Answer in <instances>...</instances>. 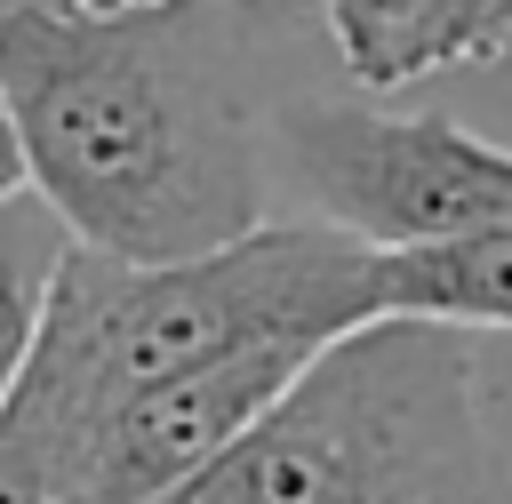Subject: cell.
<instances>
[{
	"label": "cell",
	"mask_w": 512,
	"mask_h": 504,
	"mask_svg": "<svg viewBox=\"0 0 512 504\" xmlns=\"http://www.w3.org/2000/svg\"><path fill=\"white\" fill-rule=\"evenodd\" d=\"M232 56L240 40L200 0L152 24H80L24 0L0 24L32 200L72 248L184 264L272 224L264 120Z\"/></svg>",
	"instance_id": "6da1fadb"
},
{
	"label": "cell",
	"mask_w": 512,
	"mask_h": 504,
	"mask_svg": "<svg viewBox=\"0 0 512 504\" xmlns=\"http://www.w3.org/2000/svg\"><path fill=\"white\" fill-rule=\"evenodd\" d=\"M376 320V256L336 224H256L232 248L184 264H112L72 248L0 424H16L48 464L112 416L128 392L200 368L240 344H336Z\"/></svg>",
	"instance_id": "7a4b0ae2"
},
{
	"label": "cell",
	"mask_w": 512,
	"mask_h": 504,
	"mask_svg": "<svg viewBox=\"0 0 512 504\" xmlns=\"http://www.w3.org/2000/svg\"><path fill=\"white\" fill-rule=\"evenodd\" d=\"M160 504H512L456 328L368 320Z\"/></svg>",
	"instance_id": "3957f363"
},
{
	"label": "cell",
	"mask_w": 512,
	"mask_h": 504,
	"mask_svg": "<svg viewBox=\"0 0 512 504\" xmlns=\"http://www.w3.org/2000/svg\"><path fill=\"white\" fill-rule=\"evenodd\" d=\"M264 152H280L312 224H336L368 256L512 224V144H488L448 112L296 96L264 120Z\"/></svg>",
	"instance_id": "277c9868"
},
{
	"label": "cell",
	"mask_w": 512,
	"mask_h": 504,
	"mask_svg": "<svg viewBox=\"0 0 512 504\" xmlns=\"http://www.w3.org/2000/svg\"><path fill=\"white\" fill-rule=\"evenodd\" d=\"M320 352L328 344L272 336V344H240V352H216L200 368H176L128 392L112 416H96L56 456V496L64 504H160L168 488L208 472L224 448H240Z\"/></svg>",
	"instance_id": "5b68a950"
},
{
	"label": "cell",
	"mask_w": 512,
	"mask_h": 504,
	"mask_svg": "<svg viewBox=\"0 0 512 504\" xmlns=\"http://www.w3.org/2000/svg\"><path fill=\"white\" fill-rule=\"evenodd\" d=\"M320 32L352 88L392 96L512 56V0H320Z\"/></svg>",
	"instance_id": "8992f818"
},
{
	"label": "cell",
	"mask_w": 512,
	"mask_h": 504,
	"mask_svg": "<svg viewBox=\"0 0 512 504\" xmlns=\"http://www.w3.org/2000/svg\"><path fill=\"white\" fill-rule=\"evenodd\" d=\"M376 320H424V328H512V224L376 256Z\"/></svg>",
	"instance_id": "52a82bcc"
},
{
	"label": "cell",
	"mask_w": 512,
	"mask_h": 504,
	"mask_svg": "<svg viewBox=\"0 0 512 504\" xmlns=\"http://www.w3.org/2000/svg\"><path fill=\"white\" fill-rule=\"evenodd\" d=\"M64 256H72V232L32 192L0 208V416H8L16 384H24V360L40 344V320H48Z\"/></svg>",
	"instance_id": "ba28073f"
},
{
	"label": "cell",
	"mask_w": 512,
	"mask_h": 504,
	"mask_svg": "<svg viewBox=\"0 0 512 504\" xmlns=\"http://www.w3.org/2000/svg\"><path fill=\"white\" fill-rule=\"evenodd\" d=\"M240 48L248 40H280V32H296V24H320V0H200Z\"/></svg>",
	"instance_id": "9c48e42d"
},
{
	"label": "cell",
	"mask_w": 512,
	"mask_h": 504,
	"mask_svg": "<svg viewBox=\"0 0 512 504\" xmlns=\"http://www.w3.org/2000/svg\"><path fill=\"white\" fill-rule=\"evenodd\" d=\"M0 504H64L56 496V464L16 424H0Z\"/></svg>",
	"instance_id": "30bf717a"
},
{
	"label": "cell",
	"mask_w": 512,
	"mask_h": 504,
	"mask_svg": "<svg viewBox=\"0 0 512 504\" xmlns=\"http://www.w3.org/2000/svg\"><path fill=\"white\" fill-rule=\"evenodd\" d=\"M56 16H80V24H152V16H176L192 0H40Z\"/></svg>",
	"instance_id": "8fae6325"
},
{
	"label": "cell",
	"mask_w": 512,
	"mask_h": 504,
	"mask_svg": "<svg viewBox=\"0 0 512 504\" xmlns=\"http://www.w3.org/2000/svg\"><path fill=\"white\" fill-rule=\"evenodd\" d=\"M32 192V168H24V128H16V104H8V88H0V208L8 200H24Z\"/></svg>",
	"instance_id": "7c38bea8"
},
{
	"label": "cell",
	"mask_w": 512,
	"mask_h": 504,
	"mask_svg": "<svg viewBox=\"0 0 512 504\" xmlns=\"http://www.w3.org/2000/svg\"><path fill=\"white\" fill-rule=\"evenodd\" d=\"M16 8H24V0H0V24H8V16H16Z\"/></svg>",
	"instance_id": "4fadbf2b"
}]
</instances>
